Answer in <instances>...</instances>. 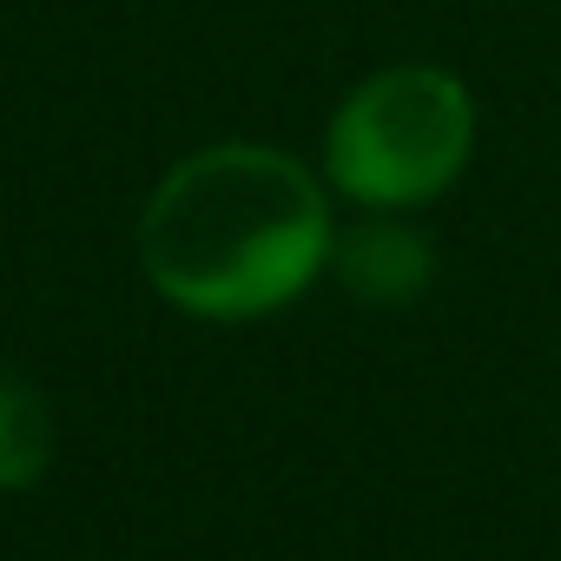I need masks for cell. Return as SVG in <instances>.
Segmentation results:
<instances>
[{
	"instance_id": "6da1fadb",
	"label": "cell",
	"mask_w": 561,
	"mask_h": 561,
	"mask_svg": "<svg viewBox=\"0 0 561 561\" xmlns=\"http://www.w3.org/2000/svg\"><path fill=\"white\" fill-rule=\"evenodd\" d=\"M331 192L277 146H205L179 159L139 211L146 285L205 324H251L331 271Z\"/></svg>"
},
{
	"instance_id": "7a4b0ae2",
	"label": "cell",
	"mask_w": 561,
	"mask_h": 561,
	"mask_svg": "<svg viewBox=\"0 0 561 561\" xmlns=\"http://www.w3.org/2000/svg\"><path fill=\"white\" fill-rule=\"evenodd\" d=\"M469 146L476 106L449 67H383L331 113L324 185L364 211H410L462 179Z\"/></svg>"
},
{
	"instance_id": "3957f363",
	"label": "cell",
	"mask_w": 561,
	"mask_h": 561,
	"mask_svg": "<svg viewBox=\"0 0 561 561\" xmlns=\"http://www.w3.org/2000/svg\"><path fill=\"white\" fill-rule=\"evenodd\" d=\"M331 271L344 277V291L364 298V305H410V298H423L436 257H430L423 231H410L397 218H370V225L337 231Z\"/></svg>"
},
{
	"instance_id": "277c9868",
	"label": "cell",
	"mask_w": 561,
	"mask_h": 561,
	"mask_svg": "<svg viewBox=\"0 0 561 561\" xmlns=\"http://www.w3.org/2000/svg\"><path fill=\"white\" fill-rule=\"evenodd\" d=\"M60 456V423L54 403L41 397V383H27L21 370L0 364V495H27L47 482Z\"/></svg>"
}]
</instances>
